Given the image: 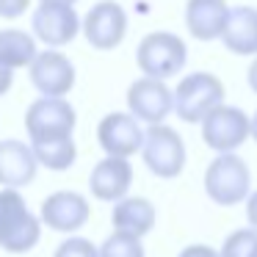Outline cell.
Instances as JSON below:
<instances>
[{"mask_svg": "<svg viewBox=\"0 0 257 257\" xmlns=\"http://www.w3.org/2000/svg\"><path fill=\"white\" fill-rule=\"evenodd\" d=\"M42 238V221L28 210L23 194L14 188L0 191V249L25 254Z\"/></svg>", "mask_w": 257, "mask_h": 257, "instance_id": "obj_1", "label": "cell"}, {"mask_svg": "<svg viewBox=\"0 0 257 257\" xmlns=\"http://www.w3.org/2000/svg\"><path fill=\"white\" fill-rule=\"evenodd\" d=\"M205 194L218 207H232L249 199L251 172L243 158L235 155V152L213 158L210 166L205 169Z\"/></svg>", "mask_w": 257, "mask_h": 257, "instance_id": "obj_2", "label": "cell"}, {"mask_svg": "<svg viewBox=\"0 0 257 257\" xmlns=\"http://www.w3.org/2000/svg\"><path fill=\"white\" fill-rule=\"evenodd\" d=\"M218 105H224V83L213 72H191L174 89V113L188 124H202Z\"/></svg>", "mask_w": 257, "mask_h": 257, "instance_id": "obj_3", "label": "cell"}, {"mask_svg": "<svg viewBox=\"0 0 257 257\" xmlns=\"http://www.w3.org/2000/svg\"><path fill=\"white\" fill-rule=\"evenodd\" d=\"M185 58H188L185 42L177 34H169V31L147 34L139 42V50H136V61H139V69L144 72V78H155V80H166L172 75H177L185 67Z\"/></svg>", "mask_w": 257, "mask_h": 257, "instance_id": "obj_4", "label": "cell"}, {"mask_svg": "<svg viewBox=\"0 0 257 257\" xmlns=\"http://www.w3.org/2000/svg\"><path fill=\"white\" fill-rule=\"evenodd\" d=\"M141 158L147 169L161 180H174L185 169V141L169 124H152L144 133Z\"/></svg>", "mask_w": 257, "mask_h": 257, "instance_id": "obj_5", "label": "cell"}, {"mask_svg": "<svg viewBox=\"0 0 257 257\" xmlns=\"http://www.w3.org/2000/svg\"><path fill=\"white\" fill-rule=\"evenodd\" d=\"M75 108L58 97H39L25 111V130L31 136V144L53 139H72L75 130Z\"/></svg>", "mask_w": 257, "mask_h": 257, "instance_id": "obj_6", "label": "cell"}, {"mask_svg": "<svg viewBox=\"0 0 257 257\" xmlns=\"http://www.w3.org/2000/svg\"><path fill=\"white\" fill-rule=\"evenodd\" d=\"M202 139L218 155L235 152L246 139H249V116L243 108L235 105H218L210 111L202 122Z\"/></svg>", "mask_w": 257, "mask_h": 257, "instance_id": "obj_7", "label": "cell"}, {"mask_svg": "<svg viewBox=\"0 0 257 257\" xmlns=\"http://www.w3.org/2000/svg\"><path fill=\"white\" fill-rule=\"evenodd\" d=\"M127 108L130 116L139 122L163 124V119L174 111V91L163 80L155 78H139L127 89Z\"/></svg>", "mask_w": 257, "mask_h": 257, "instance_id": "obj_8", "label": "cell"}, {"mask_svg": "<svg viewBox=\"0 0 257 257\" xmlns=\"http://www.w3.org/2000/svg\"><path fill=\"white\" fill-rule=\"evenodd\" d=\"M83 34L91 47L97 50H113L122 45L127 34V14L116 0H100L97 6L89 9L83 20Z\"/></svg>", "mask_w": 257, "mask_h": 257, "instance_id": "obj_9", "label": "cell"}, {"mask_svg": "<svg viewBox=\"0 0 257 257\" xmlns=\"http://www.w3.org/2000/svg\"><path fill=\"white\" fill-rule=\"evenodd\" d=\"M89 216L91 205L78 191H56V194L45 196L39 207V221L56 232H78L80 227H86Z\"/></svg>", "mask_w": 257, "mask_h": 257, "instance_id": "obj_10", "label": "cell"}, {"mask_svg": "<svg viewBox=\"0 0 257 257\" xmlns=\"http://www.w3.org/2000/svg\"><path fill=\"white\" fill-rule=\"evenodd\" d=\"M97 141L105 150L108 158H124L141 152L144 144V130H141L139 119H133L130 113L113 111L108 116H102V122L97 124Z\"/></svg>", "mask_w": 257, "mask_h": 257, "instance_id": "obj_11", "label": "cell"}, {"mask_svg": "<svg viewBox=\"0 0 257 257\" xmlns=\"http://www.w3.org/2000/svg\"><path fill=\"white\" fill-rule=\"evenodd\" d=\"M28 69H31V83L36 86V91L42 97H58V100H64V94H69L75 86L72 61L58 50L36 53L34 64Z\"/></svg>", "mask_w": 257, "mask_h": 257, "instance_id": "obj_12", "label": "cell"}, {"mask_svg": "<svg viewBox=\"0 0 257 257\" xmlns=\"http://www.w3.org/2000/svg\"><path fill=\"white\" fill-rule=\"evenodd\" d=\"M133 185V166L124 158H102L89 174V191L100 202H122Z\"/></svg>", "mask_w": 257, "mask_h": 257, "instance_id": "obj_13", "label": "cell"}, {"mask_svg": "<svg viewBox=\"0 0 257 257\" xmlns=\"http://www.w3.org/2000/svg\"><path fill=\"white\" fill-rule=\"evenodd\" d=\"M80 17L72 6H56V3H42L34 14V34L50 47H64L78 36Z\"/></svg>", "mask_w": 257, "mask_h": 257, "instance_id": "obj_14", "label": "cell"}, {"mask_svg": "<svg viewBox=\"0 0 257 257\" xmlns=\"http://www.w3.org/2000/svg\"><path fill=\"white\" fill-rule=\"evenodd\" d=\"M36 163L31 144L17 139H3L0 141V185L3 188H23L36 180Z\"/></svg>", "mask_w": 257, "mask_h": 257, "instance_id": "obj_15", "label": "cell"}, {"mask_svg": "<svg viewBox=\"0 0 257 257\" xmlns=\"http://www.w3.org/2000/svg\"><path fill=\"white\" fill-rule=\"evenodd\" d=\"M158 221V213L155 205L144 196H124L122 202H116L111 210V224H113V232H124V235H133V238H144V235L152 232Z\"/></svg>", "mask_w": 257, "mask_h": 257, "instance_id": "obj_16", "label": "cell"}, {"mask_svg": "<svg viewBox=\"0 0 257 257\" xmlns=\"http://www.w3.org/2000/svg\"><path fill=\"white\" fill-rule=\"evenodd\" d=\"M227 0H188L185 3V25L191 36L202 42L218 39L227 25Z\"/></svg>", "mask_w": 257, "mask_h": 257, "instance_id": "obj_17", "label": "cell"}, {"mask_svg": "<svg viewBox=\"0 0 257 257\" xmlns=\"http://www.w3.org/2000/svg\"><path fill=\"white\" fill-rule=\"evenodd\" d=\"M221 42L235 56H257V9L251 6L229 9Z\"/></svg>", "mask_w": 257, "mask_h": 257, "instance_id": "obj_18", "label": "cell"}, {"mask_svg": "<svg viewBox=\"0 0 257 257\" xmlns=\"http://www.w3.org/2000/svg\"><path fill=\"white\" fill-rule=\"evenodd\" d=\"M34 58H36V42L25 31L17 28L0 31V64L6 69L31 67Z\"/></svg>", "mask_w": 257, "mask_h": 257, "instance_id": "obj_19", "label": "cell"}, {"mask_svg": "<svg viewBox=\"0 0 257 257\" xmlns=\"http://www.w3.org/2000/svg\"><path fill=\"white\" fill-rule=\"evenodd\" d=\"M34 158L39 166L50 169V172H67L78 158V147L75 139H53V141H36L31 144Z\"/></svg>", "mask_w": 257, "mask_h": 257, "instance_id": "obj_20", "label": "cell"}, {"mask_svg": "<svg viewBox=\"0 0 257 257\" xmlns=\"http://www.w3.org/2000/svg\"><path fill=\"white\" fill-rule=\"evenodd\" d=\"M218 257H257V232L251 227L229 232L218 249Z\"/></svg>", "mask_w": 257, "mask_h": 257, "instance_id": "obj_21", "label": "cell"}, {"mask_svg": "<svg viewBox=\"0 0 257 257\" xmlns=\"http://www.w3.org/2000/svg\"><path fill=\"white\" fill-rule=\"evenodd\" d=\"M100 257H144V246L139 238L124 232H113L102 240Z\"/></svg>", "mask_w": 257, "mask_h": 257, "instance_id": "obj_22", "label": "cell"}, {"mask_svg": "<svg viewBox=\"0 0 257 257\" xmlns=\"http://www.w3.org/2000/svg\"><path fill=\"white\" fill-rule=\"evenodd\" d=\"M53 257H100V246H94L89 238L72 235V238L58 243V249Z\"/></svg>", "mask_w": 257, "mask_h": 257, "instance_id": "obj_23", "label": "cell"}, {"mask_svg": "<svg viewBox=\"0 0 257 257\" xmlns=\"http://www.w3.org/2000/svg\"><path fill=\"white\" fill-rule=\"evenodd\" d=\"M28 6H31V0H0V17H6V20L23 17Z\"/></svg>", "mask_w": 257, "mask_h": 257, "instance_id": "obj_24", "label": "cell"}, {"mask_svg": "<svg viewBox=\"0 0 257 257\" xmlns=\"http://www.w3.org/2000/svg\"><path fill=\"white\" fill-rule=\"evenodd\" d=\"M177 257H218V251L205 246V243H194V246H185Z\"/></svg>", "mask_w": 257, "mask_h": 257, "instance_id": "obj_25", "label": "cell"}, {"mask_svg": "<svg viewBox=\"0 0 257 257\" xmlns=\"http://www.w3.org/2000/svg\"><path fill=\"white\" fill-rule=\"evenodd\" d=\"M246 218H249V227L257 232V191H251L246 199Z\"/></svg>", "mask_w": 257, "mask_h": 257, "instance_id": "obj_26", "label": "cell"}, {"mask_svg": "<svg viewBox=\"0 0 257 257\" xmlns=\"http://www.w3.org/2000/svg\"><path fill=\"white\" fill-rule=\"evenodd\" d=\"M12 83H14V72L0 64V97H3L9 89H12Z\"/></svg>", "mask_w": 257, "mask_h": 257, "instance_id": "obj_27", "label": "cell"}, {"mask_svg": "<svg viewBox=\"0 0 257 257\" xmlns=\"http://www.w3.org/2000/svg\"><path fill=\"white\" fill-rule=\"evenodd\" d=\"M246 78H249V86H251V91L257 94V58L249 64V72H246Z\"/></svg>", "mask_w": 257, "mask_h": 257, "instance_id": "obj_28", "label": "cell"}, {"mask_svg": "<svg viewBox=\"0 0 257 257\" xmlns=\"http://www.w3.org/2000/svg\"><path fill=\"white\" fill-rule=\"evenodd\" d=\"M249 136L257 141V113H254V116H249Z\"/></svg>", "mask_w": 257, "mask_h": 257, "instance_id": "obj_29", "label": "cell"}, {"mask_svg": "<svg viewBox=\"0 0 257 257\" xmlns=\"http://www.w3.org/2000/svg\"><path fill=\"white\" fill-rule=\"evenodd\" d=\"M42 3H56V6H72L78 0H42Z\"/></svg>", "mask_w": 257, "mask_h": 257, "instance_id": "obj_30", "label": "cell"}]
</instances>
